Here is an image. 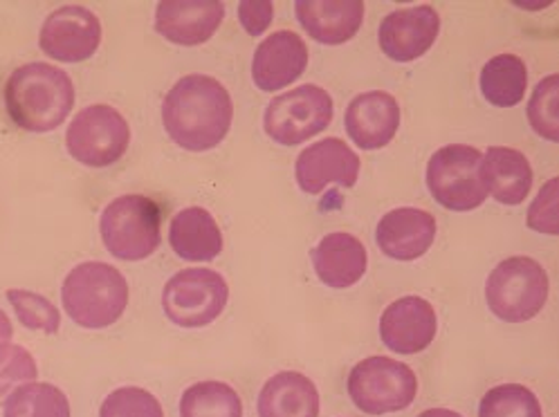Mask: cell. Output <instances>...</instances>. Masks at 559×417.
<instances>
[{
	"mask_svg": "<svg viewBox=\"0 0 559 417\" xmlns=\"http://www.w3.org/2000/svg\"><path fill=\"white\" fill-rule=\"evenodd\" d=\"M234 104L223 83L207 74H187L163 102L169 138L189 153L216 148L229 133Z\"/></svg>",
	"mask_w": 559,
	"mask_h": 417,
	"instance_id": "cell-1",
	"label": "cell"
},
{
	"mask_svg": "<svg viewBox=\"0 0 559 417\" xmlns=\"http://www.w3.org/2000/svg\"><path fill=\"white\" fill-rule=\"evenodd\" d=\"M3 97L16 127L27 133H50L74 108V83L66 70L36 61L10 74Z\"/></svg>",
	"mask_w": 559,
	"mask_h": 417,
	"instance_id": "cell-2",
	"label": "cell"
},
{
	"mask_svg": "<svg viewBox=\"0 0 559 417\" xmlns=\"http://www.w3.org/2000/svg\"><path fill=\"white\" fill-rule=\"evenodd\" d=\"M129 295V281L122 272L102 261H88L66 276L61 303L76 325L104 330L122 319Z\"/></svg>",
	"mask_w": 559,
	"mask_h": 417,
	"instance_id": "cell-3",
	"label": "cell"
},
{
	"mask_svg": "<svg viewBox=\"0 0 559 417\" xmlns=\"http://www.w3.org/2000/svg\"><path fill=\"white\" fill-rule=\"evenodd\" d=\"M99 231L112 259L144 261L163 242V208L140 193L119 195L102 212Z\"/></svg>",
	"mask_w": 559,
	"mask_h": 417,
	"instance_id": "cell-4",
	"label": "cell"
},
{
	"mask_svg": "<svg viewBox=\"0 0 559 417\" xmlns=\"http://www.w3.org/2000/svg\"><path fill=\"white\" fill-rule=\"evenodd\" d=\"M548 274L528 257H510L488 276L486 301L490 312L506 323L535 319L548 301Z\"/></svg>",
	"mask_w": 559,
	"mask_h": 417,
	"instance_id": "cell-5",
	"label": "cell"
},
{
	"mask_svg": "<svg viewBox=\"0 0 559 417\" xmlns=\"http://www.w3.org/2000/svg\"><path fill=\"white\" fill-rule=\"evenodd\" d=\"M348 395L362 413H397L414 404L418 378L407 364L376 355L353 366L348 374Z\"/></svg>",
	"mask_w": 559,
	"mask_h": 417,
	"instance_id": "cell-6",
	"label": "cell"
},
{
	"mask_svg": "<svg viewBox=\"0 0 559 417\" xmlns=\"http://www.w3.org/2000/svg\"><path fill=\"white\" fill-rule=\"evenodd\" d=\"M481 151L467 144L438 148L427 164V187L431 198L450 212H474L488 198L481 182Z\"/></svg>",
	"mask_w": 559,
	"mask_h": 417,
	"instance_id": "cell-7",
	"label": "cell"
},
{
	"mask_svg": "<svg viewBox=\"0 0 559 417\" xmlns=\"http://www.w3.org/2000/svg\"><path fill=\"white\" fill-rule=\"evenodd\" d=\"M333 97L319 86L293 88L274 97L263 115L267 138L282 146H299L310 138L324 133L333 121Z\"/></svg>",
	"mask_w": 559,
	"mask_h": 417,
	"instance_id": "cell-8",
	"label": "cell"
},
{
	"mask_svg": "<svg viewBox=\"0 0 559 417\" xmlns=\"http://www.w3.org/2000/svg\"><path fill=\"white\" fill-rule=\"evenodd\" d=\"M131 144V127L124 115L112 106L95 104L79 110L68 127L66 146L68 153L91 169L122 159Z\"/></svg>",
	"mask_w": 559,
	"mask_h": 417,
	"instance_id": "cell-9",
	"label": "cell"
},
{
	"mask_svg": "<svg viewBox=\"0 0 559 417\" xmlns=\"http://www.w3.org/2000/svg\"><path fill=\"white\" fill-rule=\"evenodd\" d=\"M229 301L227 281L207 267H189L169 278L163 308L171 323L195 330L214 323Z\"/></svg>",
	"mask_w": 559,
	"mask_h": 417,
	"instance_id": "cell-10",
	"label": "cell"
},
{
	"mask_svg": "<svg viewBox=\"0 0 559 417\" xmlns=\"http://www.w3.org/2000/svg\"><path fill=\"white\" fill-rule=\"evenodd\" d=\"M102 44V23L84 5H63L55 10L38 34L41 50L61 63H82L91 59Z\"/></svg>",
	"mask_w": 559,
	"mask_h": 417,
	"instance_id": "cell-11",
	"label": "cell"
},
{
	"mask_svg": "<svg viewBox=\"0 0 559 417\" xmlns=\"http://www.w3.org/2000/svg\"><path fill=\"white\" fill-rule=\"evenodd\" d=\"M438 32H441V14L431 5H418L384 16L378 40L391 61L412 63L431 50Z\"/></svg>",
	"mask_w": 559,
	"mask_h": 417,
	"instance_id": "cell-12",
	"label": "cell"
},
{
	"mask_svg": "<svg viewBox=\"0 0 559 417\" xmlns=\"http://www.w3.org/2000/svg\"><path fill=\"white\" fill-rule=\"evenodd\" d=\"M295 176L299 189L308 195L322 193L329 184L350 189L359 178V157L342 140L326 138L299 153Z\"/></svg>",
	"mask_w": 559,
	"mask_h": 417,
	"instance_id": "cell-13",
	"label": "cell"
},
{
	"mask_svg": "<svg viewBox=\"0 0 559 417\" xmlns=\"http://www.w3.org/2000/svg\"><path fill=\"white\" fill-rule=\"evenodd\" d=\"M225 19L221 0H165L155 10V29L169 44L203 46L218 32Z\"/></svg>",
	"mask_w": 559,
	"mask_h": 417,
	"instance_id": "cell-14",
	"label": "cell"
},
{
	"mask_svg": "<svg viewBox=\"0 0 559 417\" xmlns=\"http://www.w3.org/2000/svg\"><path fill=\"white\" fill-rule=\"evenodd\" d=\"M438 317L423 297H403L386 306L380 319V339L397 355H416L436 337Z\"/></svg>",
	"mask_w": 559,
	"mask_h": 417,
	"instance_id": "cell-15",
	"label": "cell"
},
{
	"mask_svg": "<svg viewBox=\"0 0 559 417\" xmlns=\"http://www.w3.org/2000/svg\"><path fill=\"white\" fill-rule=\"evenodd\" d=\"M308 46L297 32L278 29L259 44L252 59L254 86L263 93L288 88L308 68Z\"/></svg>",
	"mask_w": 559,
	"mask_h": 417,
	"instance_id": "cell-16",
	"label": "cell"
},
{
	"mask_svg": "<svg viewBox=\"0 0 559 417\" xmlns=\"http://www.w3.org/2000/svg\"><path fill=\"white\" fill-rule=\"evenodd\" d=\"M436 240V218L416 206H401L384 214L376 229L380 252L393 261L412 263L429 252Z\"/></svg>",
	"mask_w": 559,
	"mask_h": 417,
	"instance_id": "cell-17",
	"label": "cell"
},
{
	"mask_svg": "<svg viewBox=\"0 0 559 417\" xmlns=\"http://www.w3.org/2000/svg\"><path fill=\"white\" fill-rule=\"evenodd\" d=\"M344 123L357 148L378 151L391 144L397 129H401V106L393 95L384 91H369L348 104Z\"/></svg>",
	"mask_w": 559,
	"mask_h": 417,
	"instance_id": "cell-18",
	"label": "cell"
},
{
	"mask_svg": "<svg viewBox=\"0 0 559 417\" xmlns=\"http://www.w3.org/2000/svg\"><path fill=\"white\" fill-rule=\"evenodd\" d=\"M295 14L310 38L324 46H342L365 21L362 0H297Z\"/></svg>",
	"mask_w": 559,
	"mask_h": 417,
	"instance_id": "cell-19",
	"label": "cell"
},
{
	"mask_svg": "<svg viewBox=\"0 0 559 417\" xmlns=\"http://www.w3.org/2000/svg\"><path fill=\"white\" fill-rule=\"evenodd\" d=\"M312 267L324 285L346 289L362 281L369 267L367 247L353 234L335 231L324 236L310 252Z\"/></svg>",
	"mask_w": 559,
	"mask_h": 417,
	"instance_id": "cell-20",
	"label": "cell"
},
{
	"mask_svg": "<svg viewBox=\"0 0 559 417\" xmlns=\"http://www.w3.org/2000/svg\"><path fill=\"white\" fill-rule=\"evenodd\" d=\"M481 182L486 193L506 206L522 204L533 187V169L528 157L508 146H492L481 155Z\"/></svg>",
	"mask_w": 559,
	"mask_h": 417,
	"instance_id": "cell-21",
	"label": "cell"
},
{
	"mask_svg": "<svg viewBox=\"0 0 559 417\" xmlns=\"http://www.w3.org/2000/svg\"><path fill=\"white\" fill-rule=\"evenodd\" d=\"M169 245L182 261L205 263L223 252V234L207 208L187 206L171 221Z\"/></svg>",
	"mask_w": 559,
	"mask_h": 417,
	"instance_id": "cell-22",
	"label": "cell"
},
{
	"mask_svg": "<svg viewBox=\"0 0 559 417\" xmlns=\"http://www.w3.org/2000/svg\"><path fill=\"white\" fill-rule=\"evenodd\" d=\"M319 391L306 374L276 372L259 393V417H317Z\"/></svg>",
	"mask_w": 559,
	"mask_h": 417,
	"instance_id": "cell-23",
	"label": "cell"
},
{
	"mask_svg": "<svg viewBox=\"0 0 559 417\" xmlns=\"http://www.w3.org/2000/svg\"><path fill=\"white\" fill-rule=\"evenodd\" d=\"M481 93L497 108L522 104L528 88L526 63L516 55H497L481 70Z\"/></svg>",
	"mask_w": 559,
	"mask_h": 417,
	"instance_id": "cell-24",
	"label": "cell"
},
{
	"mask_svg": "<svg viewBox=\"0 0 559 417\" xmlns=\"http://www.w3.org/2000/svg\"><path fill=\"white\" fill-rule=\"evenodd\" d=\"M180 417H243V402L225 382H198L182 393Z\"/></svg>",
	"mask_w": 559,
	"mask_h": 417,
	"instance_id": "cell-25",
	"label": "cell"
},
{
	"mask_svg": "<svg viewBox=\"0 0 559 417\" xmlns=\"http://www.w3.org/2000/svg\"><path fill=\"white\" fill-rule=\"evenodd\" d=\"M5 417H72V413L61 389L48 382H29L8 397Z\"/></svg>",
	"mask_w": 559,
	"mask_h": 417,
	"instance_id": "cell-26",
	"label": "cell"
},
{
	"mask_svg": "<svg viewBox=\"0 0 559 417\" xmlns=\"http://www.w3.org/2000/svg\"><path fill=\"white\" fill-rule=\"evenodd\" d=\"M478 417H544V410L524 384H499L484 395Z\"/></svg>",
	"mask_w": 559,
	"mask_h": 417,
	"instance_id": "cell-27",
	"label": "cell"
},
{
	"mask_svg": "<svg viewBox=\"0 0 559 417\" xmlns=\"http://www.w3.org/2000/svg\"><path fill=\"white\" fill-rule=\"evenodd\" d=\"M8 301L14 308L19 321L23 327L34 332H46V335H57L61 327V312L57 306L44 297L36 295L29 289H8Z\"/></svg>",
	"mask_w": 559,
	"mask_h": 417,
	"instance_id": "cell-28",
	"label": "cell"
},
{
	"mask_svg": "<svg viewBox=\"0 0 559 417\" xmlns=\"http://www.w3.org/2000/svg\"><path fill=\"white\" fill-rule=\"evenodd\" d=\"M559 76L548 74L542 79L528 102V121L535 133L548 142H559Z\"/></svg>",
	"mask_w": 559,
	"mask_h": 417,
	"instance_id": "cell-29",
	"label": "cell"
},
{
	"mask_svg": "<svg viewBox=\"0 0 559 417\" xmlns=\"http://www.w3.org/2000/svg\"><path fill=\"white\" fill-rule=\"evenodd\" d=\"M36 361L27 348L5 342L0 344V406L23 384L36 382Z\"/></svg>",
	"mask_w": 559,
	"mask_h": 417,
	"instance_id": "cell-30",
	"label": "cell"
},
{
	"mask_svg": "<svg viewBox=\"0 0 559 417\" xmlns=\"http://www.w3.org/2000/svg\"><path fill=\"white\" fill-rule=\"evenodd\" d=\"M99 417H165V408L146 389L122 386L102 402Z\"/></svg>",
	"mask_w": 559,
	"mask_h": 417,
	"instance_id": "cell-31",
	"label": "cell"
},
{
	"mask_svg": "<svg viewBox=\"0 0 559 417\" xmlns=\"http://www.w3.org/2000/svg\"><path fill=\"white\" fill-rule=\"evenodd\" d=\"M557 189H559V180L552 178L542 187V191L533 200V204L528 208V227L533 231H539V234H546V236H557L559 234Z\"/></svg>",
	"mask_w": 559,
	"mask_h": 417,
	"instance_id": "cell-32",
	"label": "cell"
},
{
	"mask_svg": "<svg viewBox=\"0 0 559 417\" xmlns=\"http://www.w3.org/2000/svg\"><path fill=\"white\" fill-rule=\"evenodd\" d=\"M274 19V3L270 0H243L238 3V21L250 36H261Z\"/></svg>",
	"mask_w": 559,
	"mask_h": 417,
	"instance_id": "cell-33",
	"label": "cell"
},
{
	"mask_svg": "<svg viewBox=\"0 0 559 417\" xmlns=\"http://www.w3.org/2000/svg\"><path fill=\"white\" fill-rule=\"evenodd\" d=\"M12 337H14L12 321H10V317L3 310H0V344L12 342Z\"/></svg>",
	"mask_w": 559,
	"mask_h": 417,
	"instance_id": "cell-34",
	"label": "cell"
},
{
	"mask_svg": "<svg viewBox=\"0 0 559 417\" xmlns=\"http://www.w3.org/2000/svg\"><path fill=\"white\" fill-rule=\"evenodd\" d=\"M418 417H463V415L456 410H450V408H427Z\"/></svg>",
	"mask_w": 559,
	"mask_h": 417,
	"instance_id": "cell-35",
	"label": "cell"
}]
</instances>
